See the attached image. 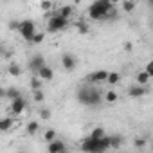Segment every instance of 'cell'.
Wrapping results in <instances>:
<instances>
[{"label": "cell", "instance_id": "1", "mask_svg": "<svg viewBox=\"0 0 153 153\" xmlns=\"http://www.w3.org/2000/svg\"><path fill=\"white\" fill-rule=\"evenodd\" d=\"M114 13H115V4L112 0H96V2L88 7V16L92 20H97V22L112 18Z\"/></svg>", "mask_w": 153, "mask_h": 153}, {"label": "cell", "instance_id": "2", "mask_svg": "<svg viewBox=\"0 0 153 153\" xmlns=\"http://www.w3.org/2000/svg\"><path fill=\"white\" fill-rule=\"evenodd\" d=\"M68 18H65V16H61L59 13H56V15H52L49 20H47V29L51 31V33H58V31H63V29H67L68 27Z\"/></svg>", "mask_w": 153, "mask_h": 153}, {"label": "cell", "instance_id": "3", "mask_svg": "<svg viewBox=\"0 0 153 153\" xmlns=\"http://www.w3.org/2000/svg\"><path fill=\"white\" fill-rule=\"evenodd\" d=\"M18 33L22 34L24 40L31 42V40L34 38V34H36V24H34L33 20H24V22H20V29H18Z\"/></svg>", "mask_w": 153, "mask_h": 153}, {"label": "cell", "instance_id": "4", "mask_svg": "<svg viewBox=\"0 0 153 153\" xmlns=\"http://www.w3.org/2000/svg\"><path fill=\"white\" fill-rule=\"evenodd\" d=\"M61 67H63L67 72L76 70V67H78V58H76L74 54H70V52H65V54L61 56Z\"/></svg>", "mask_w": 153, "mask_h": 153}, {"label": "cell", "instance_id": "5", "mask_svg": "<svg viewBox=\"0 0 153 153\" xmlns=\"http://www.w3.org/2000/svg\"><path fill=\"white\" fill-rule=\"evenodd\" d=\"M146 94H148V88H146L144 85H139V83H135V85H131V87L128 88V96H130V97H133V99L144 97Z\"/></svg>", "mask_w": 153, "mask_h": 153}, {"label": "cell", "instance_id": "6", "mask_svg": "<svg viewBox=\"0 0 153 153\" xmlns=\"http://www.w3.org/2000/svg\"><path fill=\"white\" fill-rule=\"evenodd\" d=\"M47 151L49 153H65L67 151V144L61 139H54L52 142L47 144Z\"/></svg>", "mask_w": 153, "mask_h": 153}, {"label": "cell", "instance_id": "7", "mask_svg": "<svg viewBox=\"0 0 153 153\" xmlns=\"http://www.w3.org/2000/svg\"><path fill=\"white\" fill-rule=\"evenodd\" d=\"M25 106H27V103H25L24 97L13 99V101H11V114H13V115H20V114H24Z\"/></svg>", "mask_w": 153, "mask_h": 153}, {"label": "cell", "instance_id": "8", "mask_svg": "<svg viewBox=\"0 0 153 153\" xmlns=\"http://www.w3.org/2000/svg\"><path fill=\"white\" fill-rule=\"evenodd\" d=\"M108 74H110L108 70H96V72H92L88 76V81L90 83H106Z\"/></svg>", "mask_w": 153, "mask_h": 153}, {"label": "cell", "instance_id": "9", "mask_svg": "<svg viewBox=\"0 0 153 153\" xmlns=\"http://www.w3.org/2000/svg\"><path fill=\"white\" fill-rule=\"evenodd\" d=\"M43 65H47V63H45V58H43L42 54H34V56L29 59V68H31L33 72H38Z\"/></svg>", "mask_w": 153, "mask_h": 153}, {"label": "cell", "instance_id": "10", "mask_svg": "<svg viewBox=\"0 0 153 153\" xmlns=\"http://www.w3.org/2000/svg\"><path fill=\"white\" fill-rule=\"evenodd\" d=\"M16 117V115H15ZM13 115H9V117H4L2 121H0V131H9L11 128H15L16 126V119H15Z\"/></svg>", "mask_w": 153, "mask_h": 153}, {"label": "cell", "instance_id": "11", "mask_svg": "<svg viewBox=\"0 0 153 153\" xmlns=\"http://www.w3.org/2000/svg\"><path fill=\"white\" fill-rule=\"evenodd\" d=\"M40 78L43 79V81H52V78H54V72H52V68L49 67V65H43L38 72H36Z\"/></svg>", "mask_w": 153, "mask_h": 153}, {"label": "cell", "instance_id": "12", "mask_svg": "<svg viewBox=\"0 0 153 153\" xmlns=\"http://www.w3.org/2000/svg\"><path fill=\"white\" fill-rule=\"evenodd\" d=\"M149 79H151V76L148 74V70H146V68H144V70H140V72L137 74V78H135V81H137L139 85H144V87L148 85V81H149Z\"/></svg>", "mask_w": 153, "mask_h": 153}, {"label": "cell", "instance_id": "13", "mask_svg": "<svg viewBox=\"0 0 153 153\" xmlns=\"http://www.w3.org/2000/svg\"><path fill=\"white\" fill-rule=\"evenodd\" d=\"M38 130H40V123H38V121H29L27 126H25V131H27L29 135H36Z\"/></svg>", "mask_w": 153, "mask_h": 153}, {"label": "cell", "instance_id": "14", "mask_svg": "<svg viewBox=\"0 0 153 153\" xmlns=\"http://www.w3.org/2000/svg\"><path fill=\"white\" fill-rule=\"evenodd\" d=\"M29 87H31V90H38V88H43V79H42L40 76L36 74L34 78L29 81Z\"/></svg>", "mask_w": 153, "mask_h": 153}, {"label": "cell", "instance_id": "15", "mask_svg": "<svg viewBox=\"0 0 153 153\" xmlns=\"http://www.w3.org/2000/svg\"><path fill=\"white\" fill-rule=\"evenodd\" d=\"M72 25H74L76 29H78V33H79V34H87V33L90 31V27H88V25H87L83 20H78V22H74Z\"/></svg>", "mask_w": 153, "mask_h": 153}, {"label": "cell", "instance_id": "16", "mask_svg": "<svg viewBox=\"0 0 153 153\" xmlns=\"http://www.w3.org/2000/svg\"><path fill=\"white\" fill-rule=\"evenodd\" d=\"M58 13H59L61 16H65V18H68V20H70V18H72V15H74V7H72V6H61Z\"/></svg>", "mask_w": 153, "mask_h": 153}, {"label": "cell", "instance_id": "17", "mask_svg": "<svg viewBox=\"0 0 153 153\" xmlns=\"http://www.w3.org/2000/svg\"><path fill=\"white\" fill-rule=\"evenodd\" d=\"M54 139H58V133H56V130H52V128H49V130H45L43 131V140L49 144V142H52Z\"/></svg>", "mask_w": 153, "mask_h": 153}, {"label": "cell", "instance_id": "18", "mask_svg": "<svg viewBox=\"0 0 153 153\" xmlns=\"http://www.w3.org/2000/svg\"><path fill=\"white\" fill-rule=\"evenodd\" d=\"M6 97H9V99L13 101V99H18V97H22V94H20V90H18V88L11 87V88H6Z\"/></svg>", "mask_w": 153, "mask_h": 153}, {"label": "cell", "instance_id": "19", "mask_svg": "<svg viewBox=\"0 0 153 153\" xmlns=\"http://www.w3.org/2000/svg\"><path fill=\"white\" fill-rule=\"evenodd\" d=\"M105 135H106V131H105L103 126H96V128H92V131H90V137H94V139H103Z\"/></svg>", "mask_w": 153, "mask_h": 153}, {"label": "cell", "instance_id": "20", "mask_svg": "<svg viewBox=\"0 0 153 153\" xmlns=\"http://www.w3.org/2000/svg\"><path fill=\"white\" fill-rule=\"evenodd\" d=\"M7 72H9L11 76H15V78H18V76L22 74V67H20L18 63H11V65L7 67Z\"/></svg>", "mask_w": 153, "mask_h": 153}, {"label": "cell", "instance_id": "21", "mask_svg": "<svg viewBox=\"0 0 153 153\" xmlns=\"http://www.w3.org/2000/svg\"><path fill=\"white\" fill-rule=\"evenodd\" d=\"M119 81H121V74L119 72H110L108 74V79H106L108 85H117Z\"/></svg>", "mask_w": 153, "mask_h": 153}, {"label": "cell", "instance_id": "22", "mask_svg": "<svg viewBox=\"0 0 153 153\" xmlns=\"http://www.w3.org/2000/svg\"><path fill=\"white\" fill-rule=\"evenodd\" d=\"M33 99H34L36 103H43V101H45V94H43V88L33 90Z\"/></svg>", "mask_w": 153, "mask_h": 153}, {"label": "cell", "instance_id": "23", "mask_svg": "<svg viewBox=\"0 0 153 153\" xmlns=\"http://www.w3.org/2000/svg\"><path fill=\"white\" fill-rule=\"evenodd\" d=\"M117 99H119V96H117L115 90H108V92L105 94V101H106V103H115Z\"/></svg>", "mask_w": 153, "mask_h": 153}, {"label": "cell", "instance_id": "24", "mask_svg": "<svg viewBox=\"0 0 153 153\" xmlns=\"http://www.w3.org/2000/svg\"><path fill=\"white\" fill-rule=\"evenodd\" d=\"M123 11H126V13H131L133 9H135V2L133 0H123Z\"/></svg>", "mask_w": 153, "mask_h": 153}, {"label": "cell", "instance_id": "25", "mask_svg": "<svg viewBox=\"0 0 153 153\" xmlns=\"http://www.w3.org/2000/svg\"><path fill=\"white\" fill-rule=\"evenodd\" d=\"M110 144H112L114 149H119L121 144H123V139H121L119 135H112V137H110Z\"/></svg>", "mask_w": 153, "mask_h": 153}, {"label": "cell", "instance_id": "26", "mask_svg": "<svg viewBox=\"0 0 153 153\" xmlns=\"http://www.w3.org/2000/svg\"><path fill=\"white\" fill-rule=\"evenodd\" d=\"M146 144H148V140H146L144 137H135V139H133V146H135L137 149H142V148H146Z\"/></svg>", "mask_w": 153, "mask_h": 153}, {"label": "cell", "instance_id": "27", "mask_svg": "<svg viewBox=\"0 0 153 153\" xmlns=\"http://www.w3.org/2000/svg\"><path fill=\"white\" fill-rule=\"evenodd\" d=\"M40 7H42L43 11H51V9L54 7V2H52V0H42V2H40Z\"/></svg>", "mask_w": 153, "mask_h": 153}, {"label": "cell", "instance_id": "28", "mask_svg": "<svg viewBox=\"0 0 153 153\" xmlns=\"http://www.w3.org/2000/svg\"><path fill=\"white\" fill-rule=\"evenodd\" d=\"M43 38H45V33H36V34H34V38L31 40V43H36V45H38V43H42V42H43Z\"/></svg>", "mask_w": 153, "mask_h": 153}, {"label": "cell", "instance_id": "29", "mask_svg": "<svg viewBox=\"0 0 153 153\" xmlns=\"http://www.w3.org/2000/svg\"><path fill=\"white\" fill-rule=\"evenodd\" d=\"M40 119L49 121V119H51V110H49V108H42V110H40Z\"/></svg>", "mask_w": 153, "mask_h": 153}, {"label": "cell", "instance_id": "30", "mask_svg": "<svg viewBox=\"0 0 153 153\" xmlns=\"http://www.w3.org/2000/svg\"><path fill=\"white\" fill-rule=\"evenodd\" d=\"M123 51H124V52H131V51H133V43H131V42H124V43H123Z\"/></svg>", "mask_w": 153, "mask_h": 153}, {"label": "cell", "instance_id": "31", "mask_svg": "<svg viewBox=\"0 0 153 153\" xmlns=\"http://www.w3.org/2000/svg\"><path fill=\"white\" fill-rule=\"evenodd\" d=\"M146 70H148V74H149L151 78H153V59H151V61H149V63L146 65Z\"/></svg>", "mask_w": 153, "mask_h": 153}, {"label": "cell", "instance_id": "32", "mask_svg": "<svg viewBox=\"0 0 153 153\" xmlns=\"http://www.w3.org/2000/svg\"><path fill=\"white\" fill-rule=\"evenodd\" d=\"M148 4H149V6H151V7H153V0H148Z\"/></svg>", "mask_w": 153, "mask_h": 153}, {"label": "cell", "instance_id": "33", "mask_svg": "<svg viewBox=\"0 0 153 153\" xmlns=\"http://www.w3.org/2000/svg\"><path fill=\"white\" fill-rule=\"evenodd\" d=\"M112 2H114V4H119V2H121V0H112Z\"/></svg>", "mask_w": 153, "mask_h": 153}, {"label": "cell", "instance_id": "34", "mask_svg": "<svg viewBox=\"0 0 153 153\" xmlns=\"http://www.w3.org/2000/svg\"><path fill=\"white\" fill-rule=\"evenodd\" d=\"M81 2V0H74V4H79Z\"/></svg>", "mask_w": 153, "mask_h": 153}, {"label": "cell", "instance_id": "35", "mask_svg": "<svg viewBox=\"0 0 153 153\" xmlns=\"http://www.w3.org/2000/svg\"><path fill=\"white\" fill-rule=\"evenodd\" d=\"M151 148H153V144H151Z\"/></svg>", "mask_w": 153, "mask_h": 153}]
</instances>
